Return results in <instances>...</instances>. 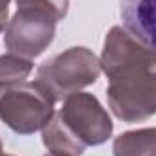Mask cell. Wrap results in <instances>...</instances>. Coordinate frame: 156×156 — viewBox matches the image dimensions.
Segmentation results:
<instances>
[{"label": "cell", "mask_w": 156, "mask_h": 156, "mask_svg": "<svg viewBox=\"0 0 156 156\" xmlns=\"http://www.w3.org/2000/svg\"><path fill=\"white\" fill-rule=\"evenodd\" d=\"M33 60L22 58L18 55H2L0 56V89L15 87L31 75Z\"/></svg>", "instance_id": "obj_9"}, {"label": "cell", "mask_w": 156, "mask_h": 156, "mask_svg": "<svg viewBox=\"0 0 156 156\" xmlns=\"http://www.w3.org/2000/svg\"><path fill=\"white\" fill-rule=\"evenodd\" d=\"M0 156H13V154H0Z\"/></svg>", "instance_id": "obj_14"}, {"label": "cell", "mask_w": 156, "mask_h": 156, "mask_svg": "<svg viewBox=\"0 0 156 156\" xmlns=\"http://www.w3.org/2000/svg\"><path fill=\"white\" fill-rule=\"evenodd\" d=\"M44 156H69V154H62V153H55V151H49L47 154H44Z\"/></svg>", "instance_id": "obj_11"}, {"label": "cell", "mask_w": 156, "mask_h": 156, "mask_svg": "<svg viewBox=\"0 0 156 156\" xmlns=\"http://www.w3.org/2000/svg\"><path fill=\"white\" fill-rule=\"evenodd\" d=\"M69 0H16V13L4 29L9 53L33 60L55 40L56 24L66 18Z\"/></svg>", "instance_id": "obj_2"}, {"label": "cell", "mask_w": 156, "mask_h": 156, "mask_svg": "<svg viewBox=\"0 0 156 156\" xmlns=\"http://www.w3.org/2000/svg\"><path fill=\"white\" fill-rule=\"evenodd\" d=\"M42 142L49 151L62 153V154L82 156L85 151V145L78 142L76 136L64 125L58 115H55L53 120L42 129Z\"/></svg>", "instance_id": "obj_8"}, {"label": "cell", "mask_w": 156, "mask_h": 156, "mask_svg": "<svg viewBox=\"0 0 156 156\" xmlns=\"http://www.w3.org/2000/svg\"><path fill=\"white\" fill-rule=\"evenodd\" d=\"M56 115L85 147L102 145L113 134V122L109 113L104 109L98 98L89 93L78 91L66 96Z\"/></svg>", "instance_id": "obj_5"}, {"label": "cell", "mask_w": 156, "mask_h": 156, "mask_svg": "<svg viewBox=\"0 0 156 156\" xmlns=\"http://www.w3.org/2000/svg\"><path fill=\"white\" fill-rule=\"evenodd\" d=\"M100 73V60L91 49L69 47L51 60L44 62L38 67L37 80L51 91V94L58 102L94 83Z\"/></svg>", "instance_id": "obj_4"}, {"label": "cell", "mask_w": 156, "mask_h": 156, "mask_svg": "<svg viewBox=\"0 0 156 156\" xmlns=\"http://www.w3.org/2000/svg\"><path fill=\"white\" fill-rule=\"evenodd\" d=\"M55 96L51 91L35 82H22L4 89L0 96V118L18 134H33L42 131L55 116Z\"/></svg>", "instance_id": "obj_3"}, {"label": "cell", "mask_w": 156, "mask_h": 156, "mask_svg": "<svg viewBox=\"0 0 156 156\" xmlns=\"http://www.w3.org/2000/svg\"><path fill=\"white\" fill-rule=\"evenodd\" d=\"M102 71L109 80L107 102L122 122H144L156 115V49L115 26L104 40Z\"/></svg>", "instance_id": "obj_1"}, {"label": "cell", "mask_w": 156, "mask_h": 156, "mask_svg": "<svg viewBox=\"0 0 156 156\" xmlns=\"http://www.w3.org/2000/svg\"><path fill=\"white\" fill-rule=\"evenodd\" d=\"M9 2L11 0H0V33L7 26V15H9Z\"/></svg>", "instance_id": "obj_10"}, {"label": "cell", "mask_w": 156, "mask_h": 156, "mask_svg": "<svg viewBox=\"0 0 156 156\" xmlns=\"http://www.w3.org/2000/svg\"><path fill=\"white\" fill-rule=\"evenodd\" d=\"M0 154H2V140H0Z\"/></svg>", "instance_id": "obj_12"}, {"label": "cell", "mask_w": 156, "mask_h": 156, "mask_svg": "<svg viewBox=\"0 0 156 156\" xmlns=\"http://www.w3.org/2000/svg\"><path fill=\"white\" fill-rule=\"evenodd\" d=\"M120 16L133 37L156 49V0H120Z\"/></svg>", "instance_id": "obj_6"}, {"label": "cell", "mask_w": 156, "mask_h": 156, "mask_svg": "<svg viewBox=\"0 0 156 156\" xmlns=\"http://www.w3.org/2000/svg\"><path fill=\"white\" fill-rule=\"evenodd\" d=\"M2 93H4V89H0V96H2Z\"/></svg>", "instance_id": "obj_13"}, {"label": "cell", "mask_w": 156, "mask_h": 156, "mask_svg": "<svg viewBox=\"0 0 156 156\" xmlns=\"http://www.w3.org/2000/svg\"><path fill=\"white\" fill-rule=\"evenodd\" d=\"M115 156H156V127L122 133L113 142Z\"/></svg>", "instance_id": "obj_7"}]
</instances>
